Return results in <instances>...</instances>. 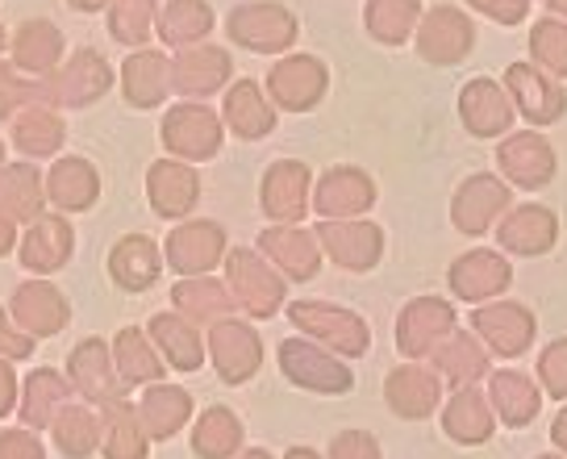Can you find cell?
<instances>
[{
  "instance_id": "6da1fadb",
  "label": "cell",
  "mask_w": 567,
  "mask_h": 459,
  "mask_svg": "<svg viewBox=\"0 0 567 459\" xmlns=\"http://www.w3.org/2000/svg\"><path fill=\"white\" fill-rule=\"evenodd\" d=\"M292 322L305 326L309 335H318L321 343H330L338 351L347 355H363L372 347V335H368V326L347 314V309H334V305H321V300H297L292 305Z\"/></svg>"
},
{
  "instance_id": "7a4b0ae2",
  "label": "cell",
  "mask_w": 567,
  "mask_h": 459,
  "mask_svg": "<svg viewBox=\"0 0 567 459\" xmlns=\"http://www.w3.org/2000/svg\"><path fill=\"white\" fill-rule=\"evenodd\" d=\"M280 368L301 389H318V392L351 389V368H342L338 359H330V355L309 347V343H297V338H288L280 347Z\"/></svg>"
},
{
  "instance_id": "3957f363",
  "label": "cell",
  "mask_w": 567,
  "mask_h": 459,
  "mask_svg": "<svg viewBox=\"0 0 567 459\" xmlns=\"http://www.w3.org/2000/svg\"><path fill=\"white\" fill-rule=\"evenodd\" d=\"M230 34L250 51H280L297 38V21L280 4H243L230 13Z\"/></svg>"
},
{
  "instance_id": "277c9868",
  "label": "cell",
  "mask_w": 567,
  "mask_h": 459,
  "mask_svg": "<svg viewBox=\"0 0 567 459\" xmlns=\"http://www.w3.org/2000/svg\"><path fill=\"white\" fill-rule=\"evenodd\" d=\"M163 142L176 155L209 160V155H217V146H221V125H217V118L205 105H179L163 122Z\"/></svg>"
},
{
  "instance_id": "5b68a950",
  "label": "cell",
  "mask_w": 567,
  "mask_h": 459,
  "mask_svg": "<svg viewBox=\"0 0 567 459\" xmlns=\"http://www.w3.org/2000/svg\"><path fill=\"white\" fill-rule=\"evenodd\" d=\"M226 272H230V288H234V297H238V305L250 309L255 318H271V314L280 309L284 284L276 280L250 251H234Z\"/></svg>"
},
{
  "instance_id": "8992f818",
  "label": "cell",
  "mask_w": 567,
  "mask_h": 459,
  "mask_svg": "<svg viewBox=\"0 0 567 459\" xmlns=\"http://www.w3.org/2000/svg\"><path fill=\"white\" fill-rule=\"evenodd\" d=\"M109 84H113V71H109L105 59L96 51H75L68 59V68H59V75H54L51 101L71 105V109L92 105Z\"/></svg>"
},
{
  "instance_id": "52a82bcc",
  "label": "cell",
  "mask_w": 567,
  "mask_h": 459,
  "mask_svg": "<svg viewBox=\"0 0 567 459\" xmlns=\"http://www.w3.org/2000/svg\"><path fill=\"white\" fill-rule=\"evenodd\" d=\"M226 251V234L213 222H188L167 238V264L184 276H205Z\"/></svg>"
},
{
  "instance_id": "ba28073f",
  "label": "cell",
  "mask_w": 567,
  "mask_h": 459,
  "mask_svg": "<svg viewBox=\"0 0 567 459\" xmlns=\"http://www.w3.org/2000/svg\"><path fill=\"white\" fill-rule=\"evenodd\" d=\"M209 347H213L217 368H221V380H230V385L250 380L255 368H259V359H264L259 335H255L250 326H243V322H221L209 335Z\"/></svg>"
},
{
  "instance_id": "9c48e42d",
  "label": "cell",
  "mask_w": 567,
  "mask_h": 459,
  "mask_svg": "<svg viewBox=\"0 0 567 459\" xmlns=\"http://www.w3.org/2000/svg\"><path fill=\"white\" fill-rule=\"evenodd\" d=\"M451 326H455L451 305H443V300H434V297H417L405 314H401V322H396V347L405 355L434 351V343L443 335H451Z\"/></svg>"
},
{
  "instance_id": "30bf717a",
  "label": "cell",
  "mask_w": 567,
  "mask_h": 459,
  "mask_svg": "<svg viewBox=\"0 0 567 459\" xmlns=\"http://www.w3.org/2000/svg\"><path fill=\"white\" fill-rule=\"evenodd\" d=\"M267 89H271V96H276L284 109H313L318 96L326 92V68H321L318 59H309V54L284 59L280 68L271 71Z\"/></svg>"
},
{
  "instance_id": "8fae6325",
  "label": "cell",
  "mask_w": 567,
  "mask_h": 459,
  "mask_svg": "<svg viewBox=\"0 0 567 459\" xmlns=\"http://www.w3.org/2000/svg\"><path fill=\"white\" fill-rule=\"evenodd\" d=\"M71 247H75V230L63 217H42L30 222V234L21 243V264L30 272H59L68 264Z\"/></svg>"
},
{
  "instance_id": "7c38bea8",
  "label": "cell",
  "mask_w": 567,
  "mask_h": 459,
  "mask_svg": "<svg viewBox=\"0 0 567 459\" xmlns=\"http://www.w3.org/2000/svg\"><path fill=\"white\" fill-rule=\"evenodd\" d=\"M9 318H18L30 335H59L68 322V300L51 284H21L9 305Z\"/></svg>"
},
{
  "instance_id": "4fadbf2b",
  "label": "cell",
  "mask_w": 567,
  "mask_h": 459,
  "mask_svg": "<svg viewBox=\"0 0 567 459\" xmlns=\"http://www.w3.org/2000/svg\"><path fill=\"white\" fill-rule=\"evenodd\" d=\"M509 205V188L493 176H476L467 180L455 196V226L467 230V234H480L488 230L501 217V210Z\"/></svg>"
},
{
  "instance_id": "5bb4252c",
  "label": "cell",
  "mask_w": 567,
  "mask_h": 459,
  "mask_svg": "<svg viewBox=\"0 0 567 459\" xmlns=\"http://www.w3.org/2000/svg\"><path fill=\"white\" fill-rule=\"evenodd\" d=\"M318 238L321 247L330 251V259L342 267H354V272H363V267H372L380 259V251H384V238H380V230L375 226H351V222H342V226H318Z\"/></svg>"
},
{
  "instance_id": "9a60e30c",
  "label": "cell",
  "mask_w": 567,
  "mask_h": 459,
  "mask_svg": "<svg viewBox=\"0 0 567 459\" xmlns=\"http://www.w3.org/2000/svg\"><path fill=\"white\" fill-rule=\"evenodd\" d=\"M422 54L434 63H455L472 51V21L460 9H434L422 26Z\"/></svg>"
},
{
  "instance_id": "2e32d148",
  "label": "cell",
  "mask_w": 567,
  "mask_h": 459,
  "mask_svg": "<svg viewBox=\"0 0 567 459\" xmlns=\"http://www.w3.org/2000/svg\"><path fill=\"white\" fill-rule=\"evenodd\" d=\"M472 326H476L480 335L488 338L501 355L526 351L534 335V318L522 305H484V309H476Z\"/></svg>"
},
{
  "instance_id": "e0dca14e",
  "label": "cell",
  "mask_w": 567,
  "mask_h": 459,
  "mask_svg": "<svg viewBox=\"0 0 567 459\" xmlns=\"http://www.w3.org/2000/svg\"><path fill=\"white\" fill-rule=\"evenodd\" d=\"M230 75V59L217 47H196V51H184L172 63V84H176L184 96H209L217 84H226Z\"/></svg>"
},
{
  "instance_id": "ac0fdd59",
  "label": "cell",
  "mask_w": 567,
  "mask_h": 459,
  "mask_svg": "<svg viewBox=\"0 0 567 459\" xmlns=\"http://www.w3.org/2000/svg\"><path fill=\"white\" fill-rule=\"evenodd\" d=\"M305 193H309V167L284 160L264 176V210L280 222H297L305 213Z\"/></svg>"
},
{
  "instance_id": "d6986e66",
  "label": "cell",
  "mask_w": 567,
  "mask_h": 459,
  "mask_svg": "<svg viewBox=\"0 0 567 459\" xmlns=\"http://www.w3.org/2000/svg\"><path fill=\"white\" fill-rule=\"evenodd\" d=\"M505 284H509V264L493 251H472V255H463L460 264L451 267V288L467 300L496 297Z\"/></svg>"
},
{
  "instance_id": "ffe728a7",
  "label": "cell",
  "mask_w": 567,
  "mask_h": 459,
  "mask_svg": "<svg viewBox=\"0 0 567 459\" xmlns=\"http://www.w3.org/2000/svg\"><path fill=\"white\" fill-rule=\"evenodd\" d=\"M146 188H151L155 213H163V217H179V213L193 210L200 180H196V172L193 167H184V163L159 160L155 167H151V176H146Z\"/></svg>"
},
{
  "instance_id": "44dd1931",
  "label": "cell",
  "mask_w": 567,
  "mask_h": 459,
  "mask_svg": "<svg viewBox=\"0 0 567 459\" xmlns=\"http://www.w3.org/2000/svg\"><path fill=\"white\" fill-rule=\"evenodd\" d=\"M501 167H505V176H514L517 184H526V188H543L550 176H555V155H550V146L538 134H517L501 146Z\"/></svg>"
},
{
  "instance_id": "7402d4cb",
  "label": "cell",
  "mask_w": 567,
  "mask_h": 459,
  "mask_svg": "<svg viewBox=\"0 0 567 459\" xmlns=\"http://www.w3.org/2000/svg\"><path fill=\"white\" fill-rule=\"evenodd\" d=\"M47 188H51V201L59 205V210L80 213V210H89L92 201H96V193H101V176H96V167H92L89 160H75V155H68V160H59L51 167Z\"/></svg>"
},
{
  "instance_id": "603a6c76",
  "label": "cell",
  "mask_w": 567,
  "mask_h": 459,
  "mask_svg": "<svg viewBox=\"0 0 567 459\" xmlns=\"http://www.w3.org/2000/svg\"><path fill=\"white\" fill-rule=\"evenodd\" d=\"M389 406L401 414V418H425V414H434L439 406V397H443V385H439V376L425 368H401L389 376Z\"/></svg>"
},
{
  "instance_id": "cb8c5ba5",
  "label": "cell",
  "mask_w": 567,
  "mask_h": 459,
  "mask_svg": "<svg viewBox=\"0 0 567 459\" xmlns=\"http://www.w3.org/2000/svg\"><path fill=\"white\" fill-rule=\"evenodd\" d=\"M71 380L80 385V392L96 401V406H105V401H117L122 397V385H117V376L109 371V351L89 338V343H80L75 355H71Z\"/></svg>"
},
{
  "instance_id": "d4e9b609",
  "label": "cell",
  "mask_w": 567,
  "mask_h": 459,
  "mask_svg": "<svg viewBox=\"0 0 567 459\" xmlns=\"http://www.w3.org/2000/svg\"><path fill=\"white\" fill-rule=\"evenodd\" d=\"M172 89V63L155 51H142L125 59V96L130 105L155 109Z\"/></svg>"
},
{
  "instance_id": "484cf974",
  "label": "cell",
  "mask_w": 567,
  "mask_h": 459,
  "mask_svg": "<svg viewBox=\"0 0 567 459\" xmlns=\"http://www.w3.org/2000/svg\"><path fill=\"white\" fill-rule=\"evenodd\" d=\"M109 272L122 288L142 293L159 280V247L151 238H122L109 255Z\"/></svg>"
},
{
  "instance_id": "4316f807",
  "label": "cell",
  "mask_w": 567,
  "mask_h": 459,
  "mask_svg": "<svg viewBox=\"0 0 567 459\" xmlns=\"http://www.w3.org/2000/svg\"><path fill=\"white\" fill-rule=\"evenodd\" d=\"M463 122H467V130H476L480 139H493V134L509 130L514 109H509L505 92L496 89L493 80H476L472 89L463 92Z\"/></svg>"
},
{
  "instance_id": "83f0119b",
  "label": "cell",
  "mask_w": 567,
  "mask_h": 459,
  "mask_svg": "<svg viewBox=\"0 0 567 459\" xmlns=\"http://www.w3.org/2000/svg\"><path fill=\"white\" fill-rule=\"evenodd\" d=\"M496 238L509 251H517V255H543L555 243V217L547 210H538V205H522V210H514L501 222Z\"/></svg>"
},
{
  "instance_id": "f1b7e54d",
  "label": "cell",
  "mask_w": 567,
  "mask_h": 459,
  "mask_svg": "<svg viewBox=\"0 0 567 459\" xmlns=\"http://www.w3.org/2000/svg\"><path fill=\"white\" fill-rule=\"evenodd\" d=\"M372 180L363 176V172H354V167H338L330 176L321 180L318 188V210L326 217H351V213L368 210L372 205Z\"/></svg>"
},
{
  "instance_id": "f546056e",
  "label": "cell",
  "mask_w": 567,
  "mask_h": 459,
  "mask_svg": "<svg viewBox=\"0 0 567 459\" xmlns=\"http://www.w3.org/2000/svg\"><path fill=\"white\" fill-rule=\"evenodd\" d=\"M509 89H514L517 105H522V113L530 122H555V118H564V92L555 89L547 75L526 68V63L509 68Z\"/></svg>"
},
{
  "instance_id": "4dcf8cb0",
  "label": "cell",
  "mask_w": 567,
  "mask_h": 459,
  "mask_svg": "<svg viewBox=\"0 0 567 459\" xmlns=\"http://www.w3.org/2000/svg\"><path fill=\"white\" fill-rule=\"evenodd\" d=\"M188 414H193V401H188V392L176 389V385H159V389H151L138 401V418L151 439L176 435L179 426L188 422Z\"/></svg>"
},
{
  "instance_id": "1f68e13d",
  "label": "cell",
  "mask_w": 567,
  "mask_h": 459,
  "mask_svg": "<svg viewBox=\"0 0 567 459\" xmlns=\"http://www.w3.org/2000/svg\"><path fill=\"white\" fill-rule=\"evenodd\" d=\"M9 54H13V68L38 75V71H51L59 63L63 38H59V30H54L51 21H25L18 30V38H13V47H9Z\"/></svg>"
},
{
  "instance_id": "d6a6232c",
  "label": "cell",
  "mask_w": 567,
  "mask_h": 459,
  "mask_svg": "<svg viewBox=\"0 0 567 459\" xmlns=\"http://www.w3.org/2000/svg\"><path fill=\"white\" fill-rule=\"evenodd\" d=\"M9 134H13V146L25 155H51L63 142V122L47 105H30L25 113L9 118Z\"/></svg>"
},
{
  "instance_id": "836d02e7",
  "label": "cell",
  "mask_w": 567,
  "mask_h": 459,
  "mask_svg": "<svg viewBox=\"0 0 567 459\" xmlns=\"http://www.w3.org/2000/svg\"><path fill=\"white\" fill-rule=\"evenodd\" d=\"M151 338L159 343V351L167 355V364L179 371H196L200 368V335H196L193 326L176 314H159V318H151Z\"/></svg>"
},
{
  "instance_id": "e575fe53",
  "label": "cell",
  "mask_w": 567,
  "mask_h": 459,
  "mask_svg": "<svg viewBox=\"0 0 567 459\" xmlns=\"http://www.w3.org/2000/svg\"><path fill=\"white\" fill-rule=\"evenodd\" d=\"M226 122L234 125V134H243V139H264L267 130L276 125V113L267 105L264 96H259V84H234L226 92Z\"/></svg>"
},
{
  "instance_id": "d590c367",
  "label": "cell",
  "mask_w": 567,
  "mask_h": 459,
  "mask_svg": "<svg viewBox=\"0 0 567 459\" xmlns=\"http://www.w3.org/2000/svg\"><path fill=\"white\" fill-rule=\"evenodd\" d=\"M264 251L280 267H288V276H297V280H309L318 272V243L301 230H267Z\"/></svg>"
},
{
  "instance_id": "8d00e7d4",
  "label": "cell",
  "mask_w": 567,
  "mask_h": 459,
  "mask_svg": "<svg viewBox=\"0 0 567 459\" xmlns=\"http://www.w3.org/2000/svg\"><path fill=\"white\" fill-rule=\"evenodd\" d=\"M101 435H105V426L89 406H63L54 418V447L63 456H89V451H96Z\"/></svg>"
},
{
  "instance_id": "74e56055",
  "label": "cell",
  "mask_w": 567,
  "mask_h": 459,
  "mask_svg": "<svg viewBox=\"0 0 567 459\" xmlns=\"http://www.w3.org/2000/svg\"><path fill=\"white\" fill-rule=\"evenodd\" d=\"M443 426L455 442H484L493 435V414L484 406V397H476L472 389H460L446 406Z\"/></svg>"
},
{
  "instance_id": "f35d334b",
  "label": "cell",
  "mask_w": 567,
  "mask_h": 459,
  "mask_svg": "<svg viewBox=\"0 0 567 459\" xmlns=\"http://www.w3.org/2000/svg\"><path fill=\"white\" fill-rule=\"evenodd\" d=\"M0 188H4V217H9V222H38V210H42V180H38L34 167L9 163L4 176H0Z\"/></svg>"
},
{
  "instance_id": "ab89813d",
  "label": "cell",
  "mask_w": 567,
  "mask_h": 459,
  "mask_svg": "<svg viewBox=\"0 0 567 459\" xmlns=\"http://www.w3.org/2000/svg\"><path fill=\"white\" fill-rule=\"evenodd\" d=\"M213 26V13L205 0H167V9L159 13V38L167 47H184L205 38Z\"/></svg>"
},
{
  "instance_id": "60d3db41",
  "label": "cell",
  "mask_w": 567,
  "mask_h": 459,
  "mask_svg": "<svg viewBox=\"0 0 567 459\" xmlns=\"http://www.w3.org/2000/svg\"><path fill=\"white\" fill-rule=\"evenodd\" d=\"M493 406H496V414H501V422L526 426L534 414H538V389H534L526 376H517V371H496Z\"/></svg>"
},
{
  "instance_id": "b9f144b4",
  "label": "cell",
  "mask_w": 567,
  "mask_h": 459,
  "mask_svg": "<svg viewBox=\"0 0 567 459\" xmlns=\"http://www.w3.org/2000/svg\"><path fill=\"white\" fill-rule=\"evenodd\" d=\"M68 406V380L59 371H34L30 376V389H25V406H21V418L30 426H51L59 418V409Z\"/></svg>"
},
{
  "instance_id": "7bdbcfd3",
  "label": "cell",
  "mask_w": 567,
  "mask_h": 459,
  "mask_svg": "<svg viewBox=\"0 0 567 459\" xmlns=\"http://www.w3.org/2000/svg\"><path fill=\"white\" fill-rule=\"evenodd\" d=\"M109 414V439H105V456H146V426H142L138 409H130L117 397V401H105Z\"/></svg>"
},
{
  "instance_id": "ee69618b",
  "label": "cell",
  "mask_w": 567,
  "mask_h": 459,
  "mask_svg": "<svg viewBox=\"0 0 567 459\" xmlns=\"http://www.w3.org/2000/svg\"><path fill=\"white\" fill-rule=\"evenodd\" d=\"M238 439H243V426L230 409H205L196 422L193 451L196 456H230V451H238Z\"/></svg>"
},
{
  "instance_id": "f6af8a7d",
  "label": "cell",
  "mask_w": 567,
  "mask_h": 459,
  "mask_svg": "<svg viewBox=\"0 0 567 459\" xmlns=\"http://www.w3.org/2000/svg\"><path fill=\"white\" fill-rule=\"evenodd\" d=\"M117 368H122V380L125 385H146V380H155L159 376V355L151 351V343L142 330H122L117 335Z\"/></svg>"
},
{
  "instance_id": "bcb514c9",
  "label": "cell",
  "mask_w": 567,
  "mask_h": 459,
  "mask_svg": "<svg viewBox=\"0 0 567 459\" xmlns=\"http://www.w3.org/2000/svg\"><path fill=\"white\" fill-rule=\"evenodd\" d=\"M417 13H422L417 0H372L368 4V30L380 42H405Z\"/></svg>"
},
{
  "instance_id": "7dc6e473",
  "label": "cell",
  "mask_w": 567,
  "mask_h": 459,
  "mask_svg": "<svg viewBox=\"0 0 567 459\" xmlns=\"http://www.w3.org/2000/svg\"><path fill=\"white\" fill-rule=\"evenodd\" d=\"M151 21H155V0H113V13H109V30L117 42L138 47L151 38Z\"/></svg>"
},
{
  "instance_id": "c3c4849f",
  "label": "cell",
  "mask_w": 567,
  "mask_h": 459,
  "mask_svg": "<svg viewBox=\"0 0 567 459\" xmlns=\"http://www.w3.org/2000/svg\"><path fill=\"white\" fill-rule=\"evenodd\" d=\"M176 300L184 314H193L200 322L226 318L230 314V300H226V288H217L213 280L200 284H176Z\"/></svg>"
},
{
  "instance_id": "681fc988",
  "label": "cell",
  "mask_w": 567,
  "mask_h": 459,
  "mask_svg": "<svg viewBox=\"0 0 567 459\" xmlns=\"http://www.w3.org/2000/svg\"><path fill=\"white\" fill-rule=\"evenodd\" d=\"M439 368H443L451 385H467V380H476L480 371H484V355H480V347L467 335H455L439 351Z\"/></svg>"
},
{
  "instance_id": "f907efd6",
  "label": "cell",
  "mask_w": 567,
  "mask_h": 459,
  "mask_svg": "<svg viewBox=\"0 0 567 459\" xmlns=\"http://www.w3.org/2000/svg\"><path fill=\"white\" fill-rule=\"evenodd\" d=\"M530 51L555 75H567V26L559 21H538L530 34Z\"/></svg>"
},
{
  "instance_id": "816d5d0a",
  "label": "cell",
  "mask_w": 567,
  "mask_h": 459,
  "mask_svg": "<svg viewBox=\"0 0 567 459\" xmlns=\"http://www.w3.org/2000/svg\"><path fill=\"white\" fill-rule=\"evenodd\" d=\"M538 371H543V385L550 389V397H567V343L547 347Z\"/></svg>"
},
{
  "instance_id": "f5cc1de1",
  "label": "cell",
  "mask_w": 567,
  "mask_h": 459,
  "mask_svg": "<svg viewBox=\"0 0 567 459\" xmlns=\"http://www.w3.org/2000/svg\"><path fill=\"white\" fill-rule=\"evenodd\" d=\"M0 456L13 459V456H25V459H38L42 456V442L34 435H25V430H4L0 435Z\"/></svg>"
},
{
  "instance_id": "db71d44e",
  "label": "cell",
  "mask_w": 567,
  "mask_h": 459,
  "mask_svg": "<svg viewBox=\"0 0 567 459\" xmlns=\"http://www.w3.org/2000/svg\"><path fill=\"white\" fill-rule=\"evenodd\" d=\"M476 9H484L488 18H501V21H517L526 13V0H472Z\"/></svg>"
},
{
  "instance_id": "11a10c76",
  "label": "cell",
  "mask_w": 567,
  "mask_h": 459,
  "mask_svg": "<svg viewBox=\"0 0 567 459\" xmlns=\"http://www.w3.org/2000/svg\"><path fill=\"white\" fill-rule=\"evenodd\" d=\"M334 456H380V447H375L368 435H359V430H351L347 439L334 442Z\"/></svg>"
},
{
  "instance_id": "9f6ffc18",
  "label": "cell",
  "mask_w": 567,
  "mask_h": 459,
  "mask_svg": "<svg viewBox=\"0 0 567 459\" xmlns=\"http://www.w3.org/2000/svg\"><path fill=\"white\" fill-rule=\"evenodd\" d=\"M4 355H9V359H18V355H25V351H34V335L30 338H21L18 330H4Z\"/></svg>"
},
{
  "instance_id": "6f0895ef",
  "label": "cell",
  "mask_w": 567,
  "mask_h": 459,
  "mask_svg": "<svg viewBox=\"0 0 567 459\" xmlns=\"http://www.w3.org/2000/svg\"><path fill=\"white\" fill-rule=\"evenodd\" d=\"M13 392H18V385H13V368H4V401H0V409H4V414L18 406V401H13Z\"/></svg>"
},
{
  "instance_id": "680465c9",
  "label": "cell",
  "mask_w": 567,
  "mask_h": 459,
  "mask_svg": "<svg viewBox=\"0 0 567 459\" xmlns=\"http://www.w3.org/2000/svg\"><path fill=\"white\" fill-rule=\"evenodd\" d=\"M550 435H555V442H559V447L567 451V409L559 414V418H555V430H550Z\"/></svg>"
},
{
  "instance_id": "91938a15",
  "label": "cell",
  "mask_w": 567,
  "mask_h": 459,
  "mask_svg": "<svg viewBox=\"0 0 567 459\" xmlns=\"http://www.w3.org/2000/svg\"><path fill=\"white\" fill-rule=\"evenodd\" d=\"M71 4H75L80 13H96V9H101V4H109V0H71Z\"/></svg>"
},
{
  "instance_id": "94428289",
  "label": "cell",
  "mask_w": 567,
  "mask_h": 459,
  "mask_svg": "<svg viewBox=\"0 0 567 459\" xmlns=\"http://www.w3.org/2000/svg\"><path fill=\"white\" fill-rule=\"evenodd\" d=\"M550 9H555V13H567V0H547Z\"/></svg>"
}]
</instances>
